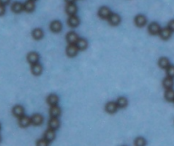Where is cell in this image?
<instances>
[{
	"mask_svg": "<svg viewBox=\"0 0 174 146\" xmlns=\"http://www.w3.org/2000/svg\"><path fill=\"white\" fill-rule=\"evenodd\" d=\"M162 84H163V87H164L167 90V89H172L174 85L173 78H171V77H169V76H167V77L163 80Z\"/></svg>",
	"mask_w": 174,
	"mask_h": 146,
	"instance_id": "obj_20",
	"label": "cell"
},
{
	"mask_svg": "<svg viewBox=\"0 0 174 146\" xmlns=\"http://www.w3.org/2000/svg\"><path fill=\"white\" fill-rule=\"evenodd\" d=\"M161 26L159 25L158 23H155V22H153L151 23L150 25H149L148 27V31L151 34V35H158L160 34V32H161Z\"/></svg>",
	"mask_w": 174,
	"mask_h": 146,
	"instance_id": "obj_2",
	"label": "cell"
},
{
	"mask_svg": "<svg viewBox=\"0 0 174 146\" xmlns=\"http://www.w3.org/2000/svg\"><path fill=\"white\" fill-rule=\"evenodd\" d=\"M32 35L34 39H36V40H39V39H42V37H43V32H42V29L36 28L32 31Z\"/></svg>",
	"mask_w": 174,
	"mask_h": 146,
	"instance_id": "obj_23",
	"label": "cell"
},
{
	"mask_svg": "<svg viewBox=\"0 0 174 146\" xmlns=\"http://www.w3.org/2000/svg\"><path fill=\"white\" fill-rule=\"evenodd\" d=\"M172 31L168 27H164L161 30V32H160V37L161 38V39L163 40H167L168 38H170L172 36Z\"/></svg>",
	"mask_w": 174,
	"mask_h": 146,
	"instance_id": "obj_14",
	"label": "cell"
},
{
	"mask_svg": "<svg viewBox=\"0 0 174 146\" xmlns=\"http://www.w3.org/2000/svg\"><path fill=\"white\" fill-rule=\"evenodd\" d=\"M165 98L169 102H174V90L172 89H167L165 92Z\"/></svg>",
	"mask_w": 174,
	"mask_h": 146,
	"instance_id": "obj_27",
	"label": "cell"
},
{
	"mask_svg": "<svg viewBox=\"0 0 174 146\" xmlns=\"http://www.w3.org/2000/svg\"><path fill=\"white\" fill-rule=\"evenodd\" d=\"M4 13H5V7H4V5L0 3V16L4 15Z\"/></svg>",
	"mask_w": 174,
	"mask_h": 146,
	"instance_id": "obj_33",
	"label": "cell"
},
{
	"mask_svg": "<svg viewBox=\"0 0 174 146\" xmlns=\"http://www.w3.org/2000/svg\"><path fill=\"white\" fill-rule=\"evenodd\" d=\"M127 103H128L127 99L126 98H124V97H120L117 99V101H116V104H117L118 107H120V108H125V107H127Z\"/></svg>",
	"mask_w": 174,
	"mask_h": 146,
	"instance_id": "obj_28",
	"label": "cell"
},
{
	"mask_svg": "<svg viewBox=\"0 0 174 146\" xmlns=\"http://www.w3.org/2000/svg\"><path fill=\"white\" fill-rule=\"evenodd\" d=\"M47 102L48 103V105H50L51 106L57 105V104L59 103V97L55 94H49L48 96Z\"/></svg>",
	"mask_w": 174,
	"mask_h": 146,
	"instance_id": "obj_18",
	"label": "cell"
},
{
	"mask_svg": "<svg viewBox=\"0 0 174 146\" xmlns=\"http://www.w3.org/2000/svg\"><path fill=\"white\" fill-rule=\"evenodd\" d=\"M31 119H32V123L35 126L41 125L43 122V117L42 115L40 114H34L31 117Z\"/></svg>",
	"mask_w": 174,
	"mask_h": 146,
	"instance_id": "obj_16",
	"label": "cell"
},
{
	"mask_svg": "<svg viewBox=\"0 0 174 146\" xmlns=\"http://www.w3.org/2000/svg\"><path fill=\"white\" fill-rule=\"evenodd\" d=\"M158 65L161 68H162V69H166V70L171 66V65H170V61H169V60L166 57L161 58L158 61Z\"/></svg>",
	"mask_w": 174,
	"mask_h": 146,
	"instance_id": "obj_21",
	"label": "cell"
},
{
	"mask_svg": "<svg viewBox=\"0 0 174 146\" xmlns=\"http://www.w3.org/2000/svg\"><path fill=\"white\" fill-rule=\"evenodd\" d=\"M39 58H40V56L37 52H30L29 54H27L26 59H27V61L32 66V65L38 63Z\"/></svg>",
	"mask_w": 174,
	"mask_h": 146,
	"instance_id": "obj_3",
	"label": "cell"
},
{
	"mask_svg": "<svg viewBox=\"0 0 174 146\" xmlns=\"http://www.w3.org/2000/svg\"><path fill=\"white\" fill-rule=\"evenodd\" d=\"M134 144H135V146H145L146 145V140L144 138L139 137L134 141Z\"/></svg>",
	"mask_w": 174,
	"mask_h": 146,
	"instance_id": "obj_29",
	"label": "cell"
},
{
	"mask_svg": "<svg viewBox=\"0 0 174 146\" xmlns=\"http://www.w3.org/2000/svg\"><path fill=\"white\" fill-rule=\"evenodd\" d=\"M11 10L15 13H20L24 10V5H23L22 3H19V2H16V3H14L12 4Z\"/></svg>",
	"mask_w": 174,
	"mask_h": 146,
	"instance_id": "obj_26",
	"label": "cell"
},
{
	"mask_svg": "<svg viewBox=\"0 0 174 146\" xmlns=\"http://www.w3.org/2000/svg\"><path fill=\"white\" fill-rule=\"evenodd\" d=\"M77 47L79 50H84L87 48V41L85 38H79V40L77 43Z\"/></svg>",
	"mask_w": 174,
	"mask_h": 146,
	"instance_id": "obj_24",
	"label": "cell"
},
{
	"mask_svg": "<svg viewBox=\"0 0 174 146\" xmlns=\"http://www.w3.org/2000/svg\"><path fill=\"white\" fill-rule=\"evenodd\" d=\"M0 142H1V136H0Z\"/></svg>",
	"mask_w": 174,
	"mask_h": 146,
	"instance_id": "obj_34",
	"label": "cell"
},
{
	"mask_svg": "<svg viewBox=\"0 0 174 146\" xmlns=\"http://www.w3.org/2000/svg\"><path fill=\"white\" fill-rule=\"evenodd\" d=\"M78 48L77 47V45L76 44H69V46L67 47L66 48V54H67L68 56H70V57H74L76 56L77 54H78Z\"/></svg>",
	"mask_w": 174,
	"mask_h": 146,
	"instance_id": "obj_6",
	"label": "cell"
},
{
	"mask_svg": "<svg viewBox=\"0 0 174 146\" xmlns=\"http://www.w3.org/2000/svg\"><path fill=\"white\" fill-rule=\"evenodd\" d=\"M167 75L171 78H174V66H170L167 69Z\"/></svg>",
	"mask_w": 174,
	"mask_h": 146,
	"instance_id": "obj_30",
	"label": "cell"
},
{
	"mask_svg": "<svg viewBox=\"0 0 174 146\" xmlns=\"http://www.w3.org/2000/svg\"><path fill=\"white\" fill-rule=\"evenodd\" d=\"M167 27L171 30L172 32H174V20H172L171 21L168 23Z\"/></svg>",
	"mask_w": 174,
	"mask_h": 146,
	"instance_id": "obj_32",
	"label": "cell"
},
{
	"mask_svg": "<svg viewBox=\"0 0 174 146\" xmlns=\"http://www.w3.org/2000/svg\"><path fill=\"white\" fill-rule=\"evenodd\" d=\"M108 21H109V22L112 25H119L120 22H121V17H120L119 15H117V14L111 13L110 17L108 18Z\"/></svg>",
	"mask_w": 174,
	"mask_h": 146,
	"instance_id": "obj_8",
	"label": "cell"
},
{
	"mask_svg": "<svg viewBox=\"0 0 174 146\" xmlns=\"http://www.w3.org/2000/svg\"><path fill=\"white\" fill-rule=\"evenodd\" d=\"M32 123V119L27 116H23L19 118V125L21 127H26Z\"/></svg>",
	"mask_w": 174,
	"mask_h": 146,
	"instance_id": "obj_12",
	"label": "cell"
},
{
	"mask_svg": "<svg viewBox=\"0 0 174 146\" xmlns=\"http://www.w3.org/2000/svg\"><path fill=\"white\" fill-rule=\"evenodd\" d=\"M44 139L48 142H52L53 140L55 139V130H52V129H48L46 131L45 134H44Z\"/></svg>",
	"mask_w": 174,
	"mask_h": 146,
	"instance_id": "obj_22",
	"label": "cell"
},
{
	"mask_svg": "<svg viewBox=\"0 0 174 146\" xmlns=\"http://www.w3.org/2000/svg\"><path fill=\"white\" fill-rule=\"evenodd\" d=\"M35 9V2L34 1H27L24 3V10L26 12H32Z\"/></svg>",
	"mask_w": 174,
	"mask_h": 146,
	"instance_id": "obj_25",
	"label": "cell"
},
{
	"mask_svg": "<svg viewBox=\"0 0 174 146\" xmlns=\"http://www.w3.org/2000/svg\"><path fill=\"white\" fill-rule=\"evenodd\" d=\"M98 15H99L100 17L103 18V19H108L110 17V15H111V12H110V9L108 7L103 6L99 10Z\"/></svg>",
	"mask_w": 174,
	"mask_h": 146,
	"instance_id": "obj_4",
	"label": "cell"
},
{
	"mask_svg": "<svg viewBox=\"0 0 174 146\" xmlns=\"http://www.w3.org/2000/svg\"><path fill=\"white\" fill-rule=\"evenodd\" d=\"M62 24L60 21H54L50 24V30L54 32H59L61 31Z\"/></svg>",
	"mask_w": 174,
	"mask_h": 146,
	"instance_id": "obj_15",
	"label": "cell"
},
{
	"mask_svg": "<svg viewBox=\"0 0 174 146\" xmlns=\"http://www.w3.org/2000/svg\"><path fill=\"white\" fill-rule=\"evenodd\" d=\"M0 129H1V124H0Z\"/></svg>",
	"mask_w": 174,
	"mask_h": 146,
	"instance_id": "obj_35",
	"label": "cell"
},
{
	"mask_svg": "<svg viewBox=\"0 0 174 146\" xmlns=\"http://www.w3.org/2000/svg\"><path fill=\"white\" fill-rule=\"evenodd\" d=\"M31 70H32V72L33 75H35V76H39V75H41L42 72V65L39 63L35 64V65H32Z\"/></svg>",
	"mask_w": 174,
	"mask_h": 146,
	"instance_id": "obj_17",
	"label": "cell"
},
{
	"mask_svg": "<svg viewBox=\"0 0 174 146\" xmlns=\"http://www.w3.org/2000/svg\"><path fill=\"white\" fill-rule=\"evenodd\" d=\"M66 40L70 44H77V43L79 40V37L74 32H70L66 35Z\"/></svg>",
	"mask_w": 174,
	"mask_h": 146,
	"instance_id": "obj_5",
	"label": "cell"
},
{
	"mask_svg": "<svg viewBox=\"0 0 174 146\" xmlns=\"http://www.w3.org/2000/svg\"><path fill=\"white\" fill-rule=\"evenodd\" d=\"M118 109V105L116 104V102H108L105 105V111L108 112V113H110V114H113L115 113Z\"/></svg>",
	"mask_w": 174,
	"mask_h": 146,
	"instance_id": "obj_7",
	"label": "cell"
},
{
	"mask_svg": "<svg viewBox=\"0 0 174 146\" xmlns=\"http://www.w3.org/2000/svg\"><path fill=\"white\" fill-rule=\"evenodd\" d=\"M48 143L45 139H41L37 141V146H48Z\"/></svg>",
	"mask_w": 174,
	"mask_h": 146,
	"instance_id": "obj_31",
	"label": "cell"
},
{
	"mask_svg": "<svg viewBox=\"0 0 174 146\" xmlns=\"http://www.w3.org/2000/svg\"><path fill=\"white\" fill-rule=\"evenodd\" d=\"M135 24L137 26L139 27H142V26H145V24L147 23V19L145 16H142V15H139L135 17Z\"/></svg>",
	"mask_w": 174,
	"mask_h": 146,
	"instance_id": "obj_11",
	"label": "cell"
},
{
	"mask_svg": "<svg viewBox=\"0 0 174 146\" xmlns=\"http://www.w3.org/2000/svg\"><path fill=\"white\" fill-rule=\"evenodd\" d=\"M12 112L15 116L18 118H20L21 116H24V113H25V110L23 108V106L21 105H16L15 107L12 110Z\"/></svg>",
	"mask_w": 174,
	"mask_h": 146,
	"instance_id": "obj_9",
	"label": "cell"
},
{
	"mask_svg": "<svg viewBox=\"0 0 174 146\" xmlns=\"http://www.w3.org/2000/svg\"><path fill=\"white\" fill-rule=\"evenodd\" d=\"M60 121L58 118L51 117V119L48 121V127L52 129V130H56L60 127Z\"/></svg>",
	"mask_w": 174,
	"mask_h": 146,
	"instance_id": "obj_13",
	"label": "cell"
},
{
	"mask_svg": "<svg viewBox=\"0 0 174 146\" xmlns=\"http://www.w3.org/2000/svg\"><path fill=\"white\" fill-rule=\"evenodd\" d=\"M49 114L51 117L58 118L61 114V110L58 105H54V106H51V108L49 110Z\"/></svg>",
	"mask_w": 174,
	"mask_h": 146,
	"instance_id": "obj_10",
	"label": "cell"
},
{
	"mask_svg": "<svg viewBox=\"0 0 174 146\" xmlns=\"http://www.w3.org/2000/svg\"><path fill=\"white\" fill-rule=\"evenodd\" d=\"M65 10H66V13L70 16H75L76 13L78 12V7H77L74 2H67Z\"/></svg>",
	"mask_w": 174,
	"mask_h": 146,
	"instance_id": "obj_1",
	"label": "cell"
},
{
	"mask_svg": "<svg viewBox=\"0 0 174 146\" xmlns=\"http://www.w3.org/2000/svg\"><path fill=\"white\" fill-rule=\"evenodd\" d=\"M80 23V20L78 16H72L69 17L68 19V25H70L71 27H77Z\"/></svg>",
	"mask_w": 174,
	"mask_h": 146,
	"instance_id": "obj_19",
	"label": "cell"
}]
</instances>
